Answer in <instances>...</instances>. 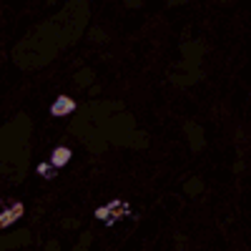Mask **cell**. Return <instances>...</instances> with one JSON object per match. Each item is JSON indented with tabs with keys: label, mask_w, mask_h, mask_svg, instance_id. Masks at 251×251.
I'll return each mask as SVG.
<instances>
[{
	"label": "cell",
	"mask_w": 251,
	"mask_h": 251,
	"mask_svg": "<svg viewBox=\"0 0 251 251\" xmlns=\"http://www.w3.org/2000/svg\"><path fill=\"white\" fill-rule=\"evenodd\" d=\"M70 158H73V151L66 149V146H61V149H55V151L50 153V164H53L55 168H63V166H68Z\"/></svg>",
	"instance_id": "3"
},
{
	"label": "cell",
	"mask_w": 251,
	"mask_h": 251,
	"mask_svg": "<svg viewBox=\"0 0 251 251\" xmlns=\"http://www.w3.org/2000/svg\"><path fill=\"white\" fill-rule=\"evenodd\" d=\"M38 176H43V179H53V176L58 173V168L50 164V161H43V164H38Z\"/></svg>",
	"instance_id": "5"
},
{
	"label": "cell",
	"mask_w": 251,
	"mask_h": 251,
	"mask_svg": "<svg viewBox=\"0 0 251 251\" xmlns=\"http://www.w3.org/2000/svg\"><path fill=\"white\" fill-rule=\"evenodd\" d=\"M91 38H93V40H96V38L100 40V38H103V33H100V31H93V33H91Z\"/></svg>",
	"instance_id": "12"
},
{
	"label": "cell",
	"mask_w": 251,
	"mask_h": 251,
	"mask_svg": "<svg viewBox=\"0 0 251 251\" xmlns=\"http://www.w3.org/2000/svg\"><path fill=\"white\" fill-rule=\"evenodd\" d=\"M73 111H76V100L68 98V96H58V98L53 100V106H50V113H53V116H68V113H73Z\"/></svg>",
	"instance_id": "2"
},
{
	"label": "cell",
	"mask_w": 251,
	"mask_h": 251,
	"mask_svg": "<svg viewBox=\"0 0 251 251\" xmlns=\"http://www.w3.org/2000/svg\"><path fill=\"white\" fill-rule=\"evenodd\" d=\"M91 78H93V76H91V70H81V73H78V76H76V81H78L81 85H85V83H88V81H91Z\"/></svg>",
	"instance_id": "8"
},
{
	"label": "cell",
	"mask_w": 251,
	"mask_h": 251,
	"mask_svg": "<svg viewBox=\"0 0 251 251\" xmlns=\"http://www.w3.org/2000/svg\"><path fill=\"white\" fill-rule=\"evenodd\" d=\"M63 226H66V229H73V226H78V218H68V221H63Z\"/></svg>",
	"instance_id": "10"
},
{
	"label": "cell",
	"mask_w": 251,
	"mask_h": 251,
	"mask_svg": "<svg viewBox=\"0 0 251 251\" xmlns=\"http://www.w3.org/2000/svg\"><path fill=\"white\" fill-rule=\"evenodd\" d=\"M46 251H61V246H58V244H55V241H50V244H48V246H46Z\"/></svg>",
	"instance_id": "11"
},
{
	"label": "cell",
	"mask_w": 251,
	"mask_h": 251,
	"mask_svg": "<svg viewBox=\"0 0 251 251\" xmlns=\"http://www.w3.org/2000/svg\"><path fill=\"white\" fill-rule=\"evenodd\" d=\"M23 211H25L23 203H13V206H8V209L0 214V229H10V226L23 216Z\"/></svg>",
	"instance_id": "1"
},
{
	"label": "cell",
	"mask_w": 251,
	"mask_h": 251,
	"mask_svg": "<svg viewBox=\"0 0 251 251\" xmlns=\"http://www.w3.org/2000/svg\"><path fill=\"white\" fill-rule=\"evenodd\" d=\"M184 191H186L188 196H199L201 191H203V181H201V179H191V181H186Z\"/></svg>",
	"instance_id": "6"
},
{
	"label": "cell",
	"mask_w": 251,
	"mask_h": 251,
	"mask_svg": "<svg viewBox=\"0 0 251 251\" xmlns=\"http://www.w3.org/2000/svg\"><path fill=\"white\" fill-rule=\"evenodd\" d=\"M188 134H191V149L194 151H201V146H203V134H201V128L194 126V123H188Z\"/></svg>",
	"instance_id": "4"
},
{
	"label": "cell",
	"mask_w": 251,
	"mask_h": 251,
	"mask_svg": "<svg viewBox=\"0 0 251 251\" xmlns=\"http://www.w3.org/2000/svg\"><path fill=\"white\" fill-rule=\"evenodd\" d=\"M96 218H100V221L111 218V211H108V206H98V209H96Z\"/></svg>",
	"instance_id": "7"
},
{
	"label": "cell",
	"mask_w": 251,
	"mask_h": 251,
	"mask_svg": "<svg viewBox=\"0 0 251 251\" xmlns=\"http://www.w3.org/2000/svg\"><path fill=\"white\" fill-rule=\"evenodd\" d=\"M88 244H91V234H83V239H81V244L76 246V251H85Z\"/></svg>",
	"instance_id": "9"
}]
</instances>
